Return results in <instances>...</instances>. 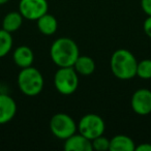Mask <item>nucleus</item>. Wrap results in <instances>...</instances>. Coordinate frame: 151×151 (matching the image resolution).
<instances>
[{
  "label": "nucleus",
  "instance_id": "nucleus-20",
  "mask_svg": "<svg viewBox=\"0 0 151 151\" xmlns=\"http://www.w3.org/2000/svg\"><path fill=\"white\" fill-rule=\"evenodd\" d=\"M141 7L147 16H151V0H141Z\"/></svg>",
  "mask_w": 151,
  "mask_h": 151
},
{
  "label": "nucleus",
  "instance_id": "nucleus-4",
  "mask_svg": "<svg viewBox=\"0 0 151 151\" xmlns=\"http://www.w3.org/2000/svg\"><path fill=\"white\" fill-rule=\"evenodd\" d=\"M55 89L62 95H70L79 87V75L73 66L59 67L54 75Z\"/></svg>",
  "mask_w": 151,
  "mask_h": 151
},
{
  "label": "nucleus",
  "instance_id": "nucleus-10",
  "mask_svg": "<svg viewBox=\"0 0 151 151\" xmlns=\"http://www.w3.org/2000/svg\"><path fill=\"white\" fill-rule=\"evenodd\" d=\"M63 148L66 151H92L91 140L87 139L83 134L76 132L73 136L64 140Z\"/></svg>",
  "mask_w": 151,
  "mask_h": 151
},
{
  "label": "nucleus",
  "instance_id": "nucleus-14",
  "mask_svg": "<svg viewBox=\"0 0 151 151\" xmlns=\"http://www.w3.org/2000/svg\"><path fill=\"white\" fill-rule=\"evenodd\" d=\"M73 68L78 73L79 76H83V77H88V76L92 75L95 70V62L91 57L89 56H79L78 59L76 60L75 64H73Z\"/></svg>",
  "mask_w": 151,
  "mask_h": 151
},
{
  "label": "nucleus",
  "instance_id": "nucleus-5",
  "mask_svg": "<svg viewBox=\"0 0 151 151\" xmlns=\"http://www.w3.org/2000/svg\"><path fill=\"white\" fill-rule=\"evenodd\" d=\"M50 130L57 139L64 141L78 132V123L65 113H57L50 120Z\"/></svg>",
  "mask_w": 151,
  "mask_h": 151
},
{
  "label": "nucleus",
  "instance_id": "nucleus-9",
  "mask_svg": "<svg viewBox=\"0 0 151 151\" xmlns=\"http://www.w3.org/2000/svg\"><path fill=\"white\" fill-rule=\"evenodd\" d=\"M17 103L6 93H0V125L6 124L17 114Z\"/></svg>",
  "mask_w": 151,
  "mask_h": 151
},
{
  "label": "nucleus",
  "instance_id": "nucleus-6",
  "mask_svg": "<svg viewBox=\"0 0 151 151\" xmlns=\"http://www.w3.org/2000/svg\"><path fill=\"white\" fill-rule=\"evenodd\" d=\"M105 129V121L97 114H86L83 117H81V119L78 122V132L91 141L104 134Z\"/></svg>",
  "mask_w": 151,
  "mask_h": 151
},
{
  "label": "nucleus",
  "instance_id": "nucleus-15",
  "mask_svg": "<svg viewBox=\"0 0 151 151\" xmlns=\"http://www.w3.org/2000/svg\"><path fill=\"white\" fill-rule=\"evenodd\" d=\"M23 20L24 18L20 14V12H11V13L6 14L3 18L2 29L13 33L21 28L22 24H23Z\"/></svg>",
  "mask_w": 151,
  "mask_h": 151
},
{
  "label": "nucleus",
  "instance_id": "nucleus-23",
  "mask_svg": "<svg viewBox=\"0 0 151 151\" xmlns=\"http://www.w3.org/2000/svg\"><path fill=\"white\" fill-rule=\"evenodd\" d=\"M2 92V85H1V82H0V93Z\"/></svg>",
  "mask_w": 151,
  "mask_h": 151
},
{
  "label": "nucleus",
  "instance_id": "nucleus-8",
  "mask_svg": "<svg viewBox=\"0 0 151 151\" xmlns=\"http://www.w3.org/2000/svg\"><path fill=\"white\" fill-rule=\"evenodd\" d=\"M132 111L141 116L151 113V90L147 88H140L134 92L130 99Z\"/></svg>",
  "mask_w": 151,
  "mask_h": 151
},
{
  "label": "nucleus",
  "instance_id": "nucleus-19",
  "mask_svg": "<svg viewBox=\"0 0 151 151\" xmlns=\"http://www.w3.org/2000/svg\"><path fill=\"white\" fill-rule=\"evenodd\" d=\"M143 29H144L145 34H146L149 38H151V16H148L147 19L144 21Z\"/></svg>",
  "mask_w": 151,
  "mask_h": 151
},
{
  "label": "nucleus",
  "instance_id": "nucleus-3",
  "mask_svg": "<svg viewBox=\"0 0 151 151\" xmlns=\"http://www.w3.org/2000/svg\"><path fill=\"white\" fill-rule=\"evenodd\" d=\"M18 87L26 96L33 97L40 94L44 89L45 80L42 73L37 68L31 66L21 68L17 78Z\"/></svg>",
  "mask_w": 151,
  "mask_h": 151
},
{
  "label": "nucleus",
  "instance_id": "nucleus-18",
  "mask_svg": "<svg viewBox=\"0 0 151 151\" xmlns=\"http://www.w3.org/2000/svg\"><path fill=\"white\" fill-rule=\"evenodd\" d=\"M92 148L95 151H108L110 150V139L105 137L104 134L93 139L91 141Z\"/></svg>",
  "mask_w": 151,
  "mask_h": 151
},
{
  "label": "nucleus",
  "instance_id": "nucleus-16",
  "mask_svg": "<svg viewBox=\"0 0 151 151\" xmlns=\"http://www.w3.org/2000/svg\"><path fill=\"white\" fill-rule=\"evenodd\" d=\"M14 40L12 33L4 29H0V58L5 57L13 49Z\"/></svg>",
  "mask_w": 151,
  "mask_h": 151
},
{
  "label": "nucleus",
  "instance_id": "nucleus-12",
  "mask_svg": "<svg viewBox=\"0 0 151 151\" xmlns=\"http://www.w3.org/2000/svg\"><path fill=\"white\" fill-rule=\"evenodd\" d=\"M36 26L40 32L44 35L50 36L56 33L58 29V21L53 15L50 14H45L44 16L36 20Z\"/></svg>",
  "mask_w": 151,
  "mask_h": 151
},
{
  "label": "nucleus",
  "instance_id": "nucleus-17",
  "mask_svg": "<svg viewBox=\"0 0 151 151\" xmlns=\"http://www.w3.org/2000/svg\"><path fill=\"white\" fill-rule=\"evenodd\" d=\"M137 76L143 80L151 79V59H144L138 62L137 65Z\"/></svg>",
  "mask_w": 151,
  "mask_h": 151
},
{
  "label": "nucleus",
  "instance_id": "nucleus-7",
  "mask_svg": "<svg viewBox=\"0 0 151 151\" xmlns=\"http://www.w3.org/2000/svg\"><path fill=\"white\" fill-rule=\"evenodd\" d=\"M49 3L47 0H20L19 12L24 19L36 21L48 13Z\"/></svg>",
  "mask_w": 151,
  "mask_h": 151
},
{
  "label": "nucleus",
  "instance_id": "nucleus-13",
  "mask_svg": "<svg viewBox=\"0 0 151 151\" xmlns=\"http://www.w3.org/2000/svg\"><path fill=\"white\" fill-rule=\"evenodd\" d=\"M136 144L126 134H116L110 139V151H134Z\"/></svg>",
  "mask_w": 151,
  "mask_h": 151
},
{
  "label": "nucleus",
  "instance_id": "nucleus-11",
  "mask_svg": "<svg viewBox=\"0 0 151 151\" xmlns=\"http://www.w3.org/2000/svg\"><path fill=\"white\" fill-rule=\"evenodd\" d=\"M13 60L15 64L20 68L31 66L34 61V53L29 47L20 46L14 51Z\"/></svg>",
  "mask_w": 151,
  "mask_h": 151
},
{
  "label": "nucleus",
  "instance_id": "nucleus-2",
  "mask_svg": "<svg viewBox=\"0 0 151 151\" xmlns=\"http://www.w3.org/2000/svg\"><path fill=\"white\" fill-rule=\"evenodd\" d=\"M138 60L130 51L118 49L114 51L110 60L112 73L122 81H127L137 76Z\"/></svg>",
  "mask_w": 151,
  "mask_h": 151
},
{
  "label": "nucleus",
  "instance_id": "nucleus-1",
  "mask_svg": "<svg viewBox=\"0 0 151 151\" xmlns=\"http://www.w3.org/2000/svg\"><path fill=\"white\" fill-rule=\"evenodd\" d=\"M79 56L80 50L78 45L69 37H59L51 45V60L58 67L73 66Z\"/></svg>",
  "mask_w": 151,
  "mask_h": 151
},
{
  "label": "nucleus",
  "instance_id": "nucleus-22",
  "mask_svg": "<svg viewBox=\"0 0 151 151\" xmlns=\"http://www.w3.org/2000/svg\"><path fill=\"white\" fill-rule=\"evenodd\" d=\"M11 0H0V5H3V4H6L7 2H9Z\"/></svg>",
  "mask_w": 151,
  "mask_h": 151
},
{
  "label": "nucleus",
  "instance_id": "nucleus-21",
  "mask_svg": "<svg viewBox=\"0 0 151 151\" xmlns=\"http://www.w3.org/2000/svg\"><path fill=\"white\" fill-rule=\"evenodd\" d=\"M134 151H151V144L149 143H143L138 146H136Z\"/></svg>",
  "mask_w": 151,
  "mask_h": 151
}]
</instances>
